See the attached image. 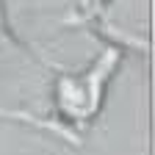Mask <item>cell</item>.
<instances>
[{"label": "cell", "instance_id": "obj_2", "mask_svg": "<svg viewBox=\"0 0 155 155\" xmlns=\"http://www.w3.org/2000/svg\"><path fill=\"white\" fill-rule=\"evenodd\" d=\"M0 116H8V119H22V122H31L33 127H45V130H53L55 136H64V139H69V141H81L75 133H69L67 127H61V125H55V122H47V119H39V116H33V114H28V111H3L0 108Z\"/></svg>", "mask_w": 155, "mask_h": 155}, {"label": "cell", "instance_id": "obj_1", "mask_svg": "<svg viewBox=\"0 0 155 155\" xmlns=\"http://www.w3.org/2000/svg\"><path fill=\"white\" fill-rule=\"evenodd\" d=\"M116 64H119V50L108 47L97 58V64L89 72H83L81 78L64 75L58 81V108H61V114L72 116V119L94 116L97 108H100V100H103V83L114 72Z\"/></svg>", "mask_w": 155, "mask_h": 155}]
</instances>
